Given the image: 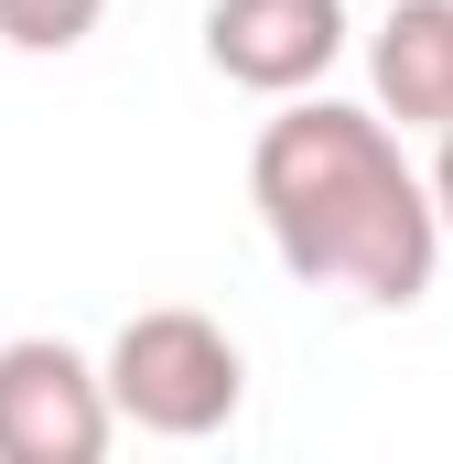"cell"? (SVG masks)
Returning <instances> with one entry per match:
<instances>
[{"label": "cell", "instance_id": "7", "mask_svg": "<svg viewBox=\"0 0 453 464\" xmlns=\"http://www.w3.org/2000/svg\"><path fill=\"white\" fill-rule=\"evenodd\" d=\"M432 217H443V237H453V130H443V151H432Z\"/></svg>", "mask_w": 453, "mask_h": 464}, {"label": "cell", "instance_id": "3", "mask_svg": "<svg viewBox=\"0 0 453 464\" xmlns=\"http://www.w3.org/2000/svg\"><path fill=\"white\" fill-rule=\"evenodd\" d=\"M119 400L109 367L65 335H11L0 346V464H109Z\"/></svg>", "mask_w": 453, "mask_h": 464}, {"label": "cell", "instance_id": "1", "mask_svg": "<svg viewBox=\"0 0 453 464\" xmlns=\"http://www.w3.org/2000/svg\"><path fill=\"white\" fill-rule=\"evenodd\" d=\"M248 206L281 248L292 281L356 292L378 314H410L443 270V217L432 173H410L400 130L345 98H292L248 140Z\"/></svg>", "mask_w": 453, "mask_h": 464}, {"label": "cell", "instance_id": "4", "mask_svg": "<svg viewBox=\"0 0 453 464\" xmlns=\"http://www.w3.org/2000/svg\"><path fill=\"white\" fill-rule=\"evenodd\" d=\"M345 54V0H206V65L248 98H324Z\"/></svg>", "mask_w": 453, "mask_h": 464}, {"label": "cell", "instance_id": "2", "mask_svg": "<svg viewBox=\"0 0 453 464\" xmlns=\"http://www.w3.org/2000/svg\"><path fill=\"white\" fill-rule=\"evenodd\" d=\"M109 400L130 432H151V443H206L237 421V400H248V356L226 335L217 314H195V303H151V314H130L109 335Z\"/></svg>", "mask_w": 453, "mask_h": 464}, {"label": "cell", "instance_id": "6", "mask_svg": "<svg viewBox=\"0 0 453 464\" xmlns=\"http://www.w3.org/2000/svg\"><path fill=\"white\" fill-rule=\"evenodd\" d=\"M109 22V0H0V44L11 54H76Z\"/></svg>", "mask_w": 453, "mask_h": 464}, {"label": "cell", "instance_id": "5", "mask_svg": "<svg viewBox=\"0 0 453 464\" xmlns=\"http://www.w3.org/2000/svg\"><path fill=\"white\" fill-rule=\"evenodd\" d=\"M367 87H378V119L400 130H453V0H389L378 44H367Z\"/></svg>", "mask_w": 453, "mask_h": 464}]
</instances>
